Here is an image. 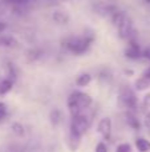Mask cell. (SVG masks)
<instances>
[{
    "label": "cell",
    "instance_id": "cell-1",
    "mask_svg": "<svg viewBox=\"0 0 150 152\" xmlns=\"http://www.w3.org/2000/svg\"><path fill=\"white\" fill-rule=\"evenodd\" d=\"M88 111L79 113V115L71 116L68 145H69V148H71V151H73V152L79 150L80 144H81L82 136L85 135V132L89 129L90 124H92V115H89Z\"/></svg>",
    "mask_w": 150,
    "mask_h": 152
},
{
    "label": "cell",
    "instance_id": "cell-2",
    "mask_svg": "<svg viewBox=\"0 0 150 152\" xmlns=\"http://www.w3.org/2000/svg\"><path fill=\"white\" fill-rule=\"evenodd\" d=\"M93 42H94V35L92 32L82 35H71L61 42V47L68 53H72L74 56H82L90 50Z\"/></svg>",
    "mask_w": 150,
    "mask_h": 152
},
{
    "label": "cell",
    "instance_id": "cell-3",
    "mask_svg": "<svg viewBox=\"0 0 150 152\" xmlns=\"http://www.w3.org/2000/svg\"><path fill=\"white\" fill-rule=\"evenodd\" d=\"M93 104V99L89 94H85L82 91H73L69 94L66 99V107L69 110L71 116L79 115L81 112L88 111Z\"/></svg>",
    "mask_w": 150,
    "mask_h": 152
},
{
    "label": "cell",
    "instance_id": "cell-4",
    "mask_svg": "<svg viewBox=\"0 0 150 152\" xmlns=\"http://www.w3.org/2000/svg\"><path fill=\"white\" fill-rule=\"evenodd\" d=\"M118 107L124 111L137 112L138 110V100L136 96V92L126 84H122L118 89V97H117Z\"/></svg>",
    "mask_w": 150,
    "mask_h": 152
},
{
    "label": "cell",
    "instance_id": "cell-5",
    "mask_svg": "<svg viewBox=\"0 0 150 152\" xmlns=\"http://www.w3.org/2000/svg\"><path fill=\"white\" fill-rule=\"evenodd\" d=\"M116 28H117V32H118V36L121 37L122 40H126L128 42V40L132 39L133 36H137V32H136L134 27H133L132 19H130V16L126 15V13H125L124 18L121 19V21L116 26Z\"/></svg>",
    "mask_w": 150,
    "mask_h": 152
},
{
    "label": "cell",
    "instance_id": "cell-6",
    "mask_svg": "<svg viewBox=\"0 0 150 152\" xmlns=\"http://www.w3.org/2000/svg\"><path fill=\"white\" fill-rule=\"evenodd\" d=\"M124 55L129 60H140L142 58V48L138 43L137 36H133L132 39L128 40V45L124 51Z\"/></svg>",
    "mask_w": 150,
    "mask_h": 152
},
{
    "label": "cell",
    "instance_id": "cell-7",
    "mask_svg": "<svg viewBox=\"0 0 150 152\" xmlns=\"http://www.w3.org/2000/svg\"><path fill=\"white\" fill-rule=\"evenodd\" d=\"M98 134L102 136L104 142H110L112 140V120L110 118H102L98 121Z\"/></svg>",
    "mask_w": 150,
    "mask_h": 152
},
{
    "label": "cell",
    "instance_id": "cell-8",
    "mask_svg": "<svg viewBox=\"0 0 150 152\" xmlns=\"http://www.w3.org/2000/svg\"><path fill=\"white\" fill-rule=\"evenodd\" d=\"M124 118H125V123L126 126L129 127L130 129L133 131H140L141 129V121L137 116V112H130V111H125L124 113Z\"/></svg>",
    "mask_w": 150,
    "mask_h": 152
},
{
    "label": "cell",
    "instance_id": "cell-9",
    "mask_svg": "<svg viewBox=\"0 0 150 152\" xmlns=\"http://www.w3.org/2000/svg\"><path fill=\"white\" fill-rule=\"evenodd\" d=\"M52 19H53V21H55V23L60 24V26H66V24L71 21V18H69V15L65 12V11H61V10L53 11Z\"/></svg>",
    "mask_w": 150,
    "mask_h": 152
},
{
    "label": "cell",
    "instance_id": "cell-10",
    "mask_svg": "<svg viewBox=\"0 0 150 152\" xmlns=\"http://www.w3.org/2000/svg\"><path fill=\"white\" fill-rule=\"evenodd\" d=\"M43 56H44V51H43L41 48L33 47L27 51V60H28L29 63H35V61L41 60Z\"/></svg>",
    "mask_w": 150,
    "mask_h": 152
},
{
    "label": "cell",
    "instance_id": "cell-11",
    "mask_svg": "<svg viewBox=\"0 0 150 152\" xmlns=\"http://www.w3.org/2000/svg\"><path fill=\"white\" fill-rule=\"evenodd\" d=\"M0 47L5 48H17L19 42L11 35H0Z\"/></svg>",
    "mask_w": 150,
    "mask_h": 152
},
{
    "label": "cell",
    "instance_id": "cell-12",
    "mask_svg": "<svg viewBox=\"0 0 150 152\" xmlns=\"http://www.w3.org/2000/svg\"><path fill=\"white\" fill-rule=\"evenodd\" d=\"M63 119H64L63 112H61V110H58V108H53L49 112V121L53 127L60 126V124L63 123Z\"/></svg>",
    "mask_w": 150,
    "mask_h": 152
},
{
    "label": "cell",
    "instance_id": "cell-13",
    "mask_svg": "<svg viewBox=\"0 0 150 152\" xmlns=\"http://www.w3.org/2000/svg\"><path fill=\"white\" fill-rule=\"evenodd\" d=\"M134 145L138 152H149L150 151V140L145 137H137L134 142Z\"/></svg>",
    "mask_w": 150,
    "mask_h": 152
},
{
    "label": "cell",
    "instance_id": "cell-14",
    "mask_svg": "<svg viewBox=\"0 0 150 152\" xmlns=\"http://www.w3.org/2000/svg\"><path fill=\"white\" fill-rule=\"evenodd\" d=\"M134 86H136V89H137V91H145V89L150 88V79L145 75H141L140 77L136 80Z\"/></svg>",
    "mask_w": 150,
    "mask_h": 152
},
{
    "label": "cell",
    "instance_id": "cell-15",
    "mask_svg": "<svg viewBox=\"0 0 150 152\" xmlns=\"http://www.w3.org/2000/svg\"><path fill=\"white\" fill-rule=\"evenodd\" d=\"M13 83H15V81L11 80V79H8V77L3 79V80L0 81V95L9 94L13 88Z\"/></svg>",
    "mask_w": 150,
    "mask_h": 152
},
{
    "label": "cell",
    "instance_id": "cell-16",
    "mask_svg": "<svg viewBox=\"0 0 150 152\" xmlns=\"http://www.w3.org/2000/svg\"><path fill=\"white\" fill-rule=\"evenodd\" d=\"M92 83V75L84 72V74H80L76 79V86L77 87H87Z\"/></svg>",
    "mask_w": 150,
    "mask_h": 152
},
{
    "label": "cell",
    "instance_id": "cell-17",
    "mask_svg": "<svg viewBox=\"0 0 150 152\" xmlns=\"http://www.w3.org/2000/svg\"><path fill=\"white\" fill-rule=\"evenodd\" d=\"M11 131H12V134L15 135L16 137L25 136V128H24V126L21 123H19V121H15V123L11 124Z\"/></svg>",
    "mask_w": 150,
    "mask_h": 152
},
{
    "label": "cell",
    "instance_id": "cell-18",
    "mask_svg": "<svg viewBox=\"0 0 150 152\" xmlns=\"http://www.w3.org/2000/svg\"><path fill=\"white\" fill-rule=\"evenodd\" d=\"M5 72H7V77L11 79V80L15 81L16 79H17V68H16V66L13 63H11V61L5 63Z\"/></svg>",
    "mask_w": 150,
    "mask_h": 152
},
{
    "label": "cell",
    "instance_id": "cell-19",
    "mask_svg": "<svg viewBox=\"0 0 150 152\" xmlns=\"http://www.w3.org/2000/svg\"><path fill=\"white\" fill-rule=\"evenodd\" d=\"M98 81L100 83H102V84H109L112 81V74H110V71L109 69H106V68H104V69H101L100 72H98Z\"/></svg>",
    "mask_w": 150,
    "mask_h": 152
},
{
    "label": "cell",
    "instance_id": "cell-20",
    "mask_svg": "<svg viewBox=\"0 0 150 152\" xmlns=\"http://www.w3.org/2000/svg\"><path fill=\"white\" fill-rule=\"evenodd\" d=\"M36 0H3V3L5 5H9V7H15V5H25V7H29Z\"/></svg>",
    "mask_w": 150,
    "mask_h": 152
},
{
    "label": "cell",
    "instance_id": "cell-21",
    "mask_svg": "<svg viewBox=\"0 0 150 152\" xmlns=\"http://www.w3.org/2000/svg\"><path fill=\"white\" fill-rule=\"evenodd\" d=\"M116 152H133V147L129 143H121V144L117 145Z\"/></svg>",
    "mask_w": 150,
    "mask_h": 152
},
{
    "label": "cell",
    "instance_id": "cell-22",
    "mask_svg": "<svg viewBox=\"0 0 150 152\" xmlns=\"http://www.w3.org/2000/svg\"><path fill=\"white\" fill-rule=\"evenodd\" d=\"M5 118H7V105L0 102V120L4 121Z\"/></svg>",
    "mask_w": 150,
    "mask_h": 152
},
{
    "label": "cell",
    "instance_id": "cell-23",
    "mask_svg": "<svg viewBox=\"0 0 150 152\" xmlns=\"http://www.w3.org/2000/svg\"><path fill=\"white\" fill-rule=\"evenodd\" d=\"M94 152H108V145H106V143H105V142L97 143Z\"/></svg>",
    "mask_w": 150,
    "mask_h": 152
},
{
    "label": "cell",
    "instance_id": "cell-24",
    "mask_svg": "<svg viewBox=\"0 0 150 152\" xmlns=\"http://www.w3.org/2000/svg\"><path fill=\"white\" fill-rule=\"evenodd\" d=\"M142 108L144 110H150V92L144 96L142 100Z\"/></svg>",
    "mask_w": 150,
    "mask_h": 152
},
{
    "label": "cell",
    "instance_id": "cell-25",
    "mask_svg": "<svg viewBox=\"0 0 150 152\" xmlns=\"http://www.w3.org/2000/svg\"><path fill=\"white\" fill-rule=\"evenodd\" d=\"M142 58L146 59V60H150V45L142 50Z\"/></svg>",
    "mask_w": 150,
    "mask_h": 152
},
{
    "label": "cell",
    "instance_id": "cell-26",
    "mask_svg": "<svg viewBox=\"0 0 150 152\" xmlns=\"http://www.w3.org/2000/svg\"><path fill=\"white\" fill-rule=\"evenodd\" d=\"M144 126L150 131V111H149V113H146L145 119H144Z\"/></svg>",
    "mask_w": 150,
    "mask_h": 152
},
{
    "label": "cell",
    "instance_id": "cell-27",
    "mask_svg": "<svg viewBox=\"0 0 150 152\" xmlns=\"http://www.w3.org/2000/svg\"><path fill=\"white\" fill-rule=\"evenodd\" d=\"M7 23H4V21H1V20H0V35H1V34H4V32H5V29H7Z\"/></svg>",
    "mask_w": 150,
    "mask_h": 152
},
{
    "label": "cell",
    "instance_id": "cell-28",
    "mask_svg": "<svg viewBox=\"0 0 150 152\" xmlns=\"http://www.w3.org/2000/svg\"><path fill=\"white\" fill-rule=\"evenodd\" d=\"M124 74L125 75H129V76H133V75H134V72H133V69H125V71H124Z\"/></svg>",
    "mask_w": 150,
    "mask_h": 152
},
{
    "label": "cell",
    "instance_id": "cell-29",
    "mask_svg": "<svg viewBox=\"0 0 150 152\" xmlns=\"http://www.w3.org/2000/svg\"><path fill=\"white\" fill-rule=\"evenodd\" d=\"M142 75H145V76H148V77L150 79V67H148V68L145 69V71H144V74Z\"/></svg>",
    "mask_w": 150,
    "mask_h": 152
},
{
    "label": "cell",
    "instance_id": "cell-30",
    "mask_svg": "<svg viewBox=\"0 0 150 152\" xmlns=\"http://www.w3.org/2000/svg\"><path fill=\"white\" fill-rule=\"evenodd\" d=\"M145 3H146V4H149V5H150V0H145Z\"/></svg>",
    "mask_w": 150,
    "mask_h": 152
},
{
    "label": "cell",
    "instance_id": "cell-31",
    "mask_svg": "<svg viewBox=\"0 0 150 152\" xmlns=\"http://www.w3.org/2000/svg\"><path fill=\"white\" fill-rule=\"evenodd\" d=\"M64 1H72V0H64Z\"/></svg>",
    "mask_w": 150,
    "mask_h": 152
},
{
    "label": "cell",
    "instance_id": "cell-32",
    "mask_svg": "<svg viewBox=\"0 0 150 152\" xmlns=\"http://www.w3.org/2000/svg\"><path fill=\"white\" fill-rule=\"evenodd\" d=\"M0 123H3V120H0Z\"/></svg>",
    "mask_w": 150,
    "mask_h": 152
},
{
    "label": "cell",
    "instance_id": "cell-33",
    "mask_svg": "<svg viewBox=\"0 0 150 152\" xmlns=\"http://www.w3.org/2000/svg\"><path fill=\"white\" fill-rule=\"evenodd\" d=\"M48 1H52V0H48Z\"/></svg>",
    "mask_w": 150,
    "mask_h": 152
}]
</instances>
